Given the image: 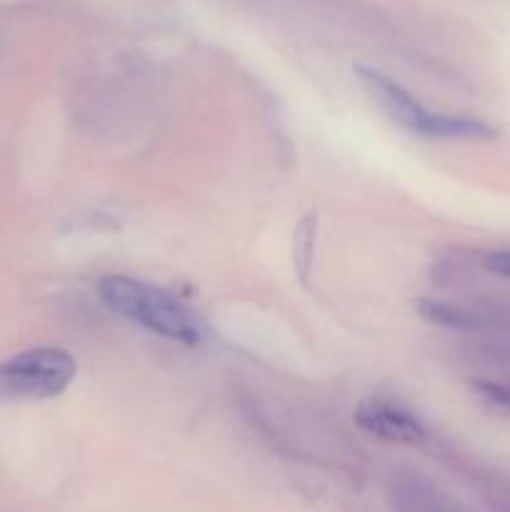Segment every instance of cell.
Returning <instances> with one entry per match:
<instances>
[{
	"mask_svg": "<svg viewBox=\"0 0 510 512\" xmlns=\"http://www.w3.org/2000/svg\"><path fill=\"white\" fill-rule=\"evenodd\" d=\"M478 390L488 403H493L495 408L508 410L510 413V388H503V385L495 383H478Z\"/></svg>",
	"mask_w": 510,
	"mask_h": 512,
	"instance_id": "52a82bcc",
	"label": "cell"
},
{
	"mask_svg": "<svg viewBox=\"0 0 510 512\" xmlns=\"http://www.w3.org/2000/svg\"><path fill=\"white\" fill-rule=\"evenodd\" d=\"M355 75H358L365 93L373 98V103L410 135L430 140H490L498 135L493 125L473 118V115L433 113L410 90H405L403 85L395 83L380 70L358 65Z\"/></svg>",
	"mask_w": 510,
	"mask_h": 512,
	"instance_id": "7a4b0ae2",
	"label": "cell"
},
{
	"mask_svg": "<svg viewBox=\"0 0 510 512\" xmlns=\"http://www.w3.org/2000/svg\"><path fill=\"white\" fill-rule=\"evenodd\" d=\"M355 423L360 430L375 435L380 440L400 445H423L425 428L413 413L400 405L388 403L380 398H368L355 410Z\"/></svg>",
	"mask_w": 510,
	"mask_h": 512,
	"instance_id": "277c9868",
	"label": "cell"
},
{
	"mask_svg": "<svg viewBox=\"0 0 510 512\" xmlns=\"http://www.w3.org/2000/svg\"><path fill=\"white\" fill-rule=\"evenodd\" d=\"M95 290L105 308L158 338L180 345L203 343L205 330L198 315L158 285L128 275H105Z\"/></svg>",
	"mask_w": 510,
	"mask_h": 512,
	"instance_id": "6da1fadb",
	"label": "cell"
},
{
	"mask_svg": "<svg viewBox=\"0 0 510 512\" xmlns=\"http://www.w3.org/2000/svg\"><path fill=\"white\" fill-rule=\"evenodd\" d=\"M78 363L63 348H30L0 363V398L50 400L73 385Z\"/></svg>",
	"mask_w": 510,
	"mask_h": 512,
	"instance_id": "3957f363",
	"label": "cell"
},
{
	"mask_svg": "<svg viewBox=\"0 0 510 512\" xmlns=\"http://www.w3.org/2000/svg\"><path fill=\"white\" fill-rule=\"evenodd\" d=\"M418 313L420 318L428 320V323L440 325V328H473V320H470L468 313H463V310L453 308V305L448 303H438V300H420Z\"/></svg>",
	"mask_w": 510,
	"mask_h": 512,
	"instance_id": "8992f818",
	"label": "cell"
},
{
	"mask_svg": "<svg viewBox=\"0 0 510 512\" xmlns=\"http://www.w3.org/2000/svg\"><path fill=\"white\" fill-rule=\"evenodd\" d=\"M485 268L500 278H510V250H495L485 255Z\"/></svg>",
	"mask_w": 510,
	"mask_h": 512,
	"instance_id": "ba28073f",
	"label": "cell"
},
{
	"mask_svg": "<svg viewBox=\"0 0 510 512\" xmlns=\"http://www.w3.org/2000/svg\"><path fill=\"white\" fill-rule=\"evenodd\" d=\"M315 230H318V218H313V215H305V218L298 223V228H295L293 263H295V270H298V275L303 283H308L310 268H313Z\"/></svg>",
	"mask_w": 510,
	"mask_h": 512,
	"instance_id": "5b68a950",
	"label": "cell"
}]
</instances>
